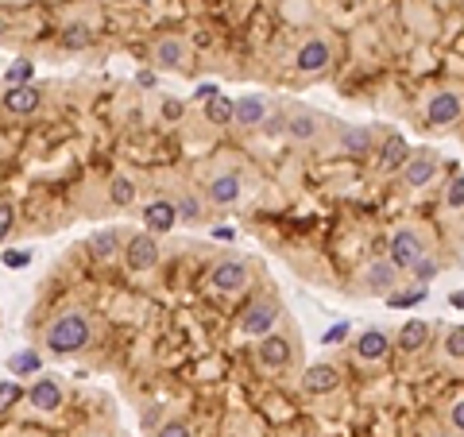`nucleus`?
Masks as SVG:
<instances>
[{
  "instance_id": "1",
  "label": "nucleus",
  "mask_w": 464,
  "mask_h": 437,
  "mask_svg": "<svg viewBox=\"0 0 464 437\" xmlns=\"http://www.w3.org/2000/svg\"><path fill=\"white\" fill-rule=\"evenodd\" d=\"M89 341H93V321L81 310H66L47 325V349L54 356H74V352L89 349Z\"/></svg>"
},
{
  "instance_id": "2",
  "label": "nucleus",
  "mask_w": 464,
  "mask_h": 437,
  "mask_svg": "<svg viewBox=\"0 0 464 437\" xmlns=\"http://www.w3.org/2000/svg\"><path fill=\"white\" fill-rule=\"evenodd\" d=\"M426 255V244H422V236L414 233V228H395L391 244H387V260L395 263L399 271H410L414 263Z\"/></svg>"
},
{
  "instance_id": "3",
  "label": "nucleus",
  "mask_w": 464,
  "mask_h": 437,
  "mask_svg": "<svg viewBox=\"0 0 464 437\" xmlns=\"http://www.w3.org/2000/svg\"><path fill=\"white\" fill-rule=\"evenodd\" d=\"M460 112H464L460 93H453V89H437V93L426 101V124L429 128H449V124H457L460 120Z\"/></svg>"
},
{
  "instance_id": "4",
  "label": "nucleus",
  "mask_w": 464,
  "mask_h": 437,
  "mask_svg": "<svg viewBox=\"0 0 464 437\" xmlns=\"http://www.w3.org/2000/svg\"><path fill=\"white\" fill-rule=\"evenodd\" d=\"M124 263H128L132 271H151L155 263H159V240H155V233H136L124 240Z\"/></svg>"
},
{
  "instance_id": "5",
  "label": "nucleus",
  "mask_w": 464,
  "mask_h": 437,
  "mask_svg": "<svg viewBox=\"0 0 464 437\" xmlns=\"http://www.w3.org/2000/svg\"><path fill=\"white\" fill-rule=\"evenodd\" d=\"M279 321V306L275 302H252L244 313H240V333L248 337H267Z\"/></svg>"
},
{
  "instance_id": "6",
  "label": "nucleus",
  "mask_w": 464,
  "mask_h": 437,
  "mask_svg": "<svg viewBox=\"0 0 464 437\" xmlns=\"http://www.w3.org/2000/svg\"><path fill=\"white\" fill-rule=\"evenodd\" d=\"M329 62H333V51H329L325 39H306L294 54L298 74H321V70H329Z\"/></svg>"
},
{
  "instance_id": "7",
  "label": "nucleus",
  "mask_w": 464,
  "mask_h": 437,
  "mask_svg": "<svg viewBox=\"0 0 464 437\" xmlns=\"http://www.w3.org/2000/svg\"><path fill=\"white\" fill-rule=\"evenodd\" d=\"M209 283H213V291H221V294H240L248 286V267L240 260H225V263L213 267Z\"/></svg>"
},
{
  "instance_id": "8",
  "label": "nucleus",
  "mask_w": 464,
  "mask_h": 437,
  "mask_svg": "<svg viewBox=\"0 0 464 437\" xmlns=\"http://www.w3.org/2000/svg\"><path fill=\"white\" fill-rule=\"evenodd\" d=\"M144 225L147 233H170L178 225V205L167 202V197H155V202L144 205Z\"/></svg>"
},
{
  "instance_id": "9",
  "label": "nucleus",
  "mask_w": 464,
  "mask_h": 437,
  "mask_svg": "<svg viewBox=\"0 0 464 437\" xmlns=\"http://www.w3.org/2000/svg\"><path fill=\"white\" fill-rule=\"evenodd\" d=\"M23 399H28L35 410L51 414V410L62 407V383H58V379H51V375H47V379H35V383L28 387V395H23Z\"/></svg>"
},
{
  "instance_id": "10",
  "label": "nucleus",
  "mask_w": 464,
  "mask_h": 437,
  "mask_svg": "<svg viewBox=\"0 0 464 437\" xmlns=\"http://www.w3.org/2000/svg\"><path fill=\"white\" fill-rule=\"evenodd\" d=\"M43 105V93H39V86H8V93H4V109L8 112H16V117H31V112Z\"/></svg>"
},
{
  "instance_id": "11",
  "label": "nucleus",
  "mask_w": 464,
  "mask_h": 437,
  "mask_svg": "<svg viewBox=\"0 0 464 437\" xmlns=\"http://www.w3.org/2000/svg\"><path fill=\"white\" fill-rule=\"evenodd\" d=\"M434 175H437V159L429 151H418V155H410L406 159V167H402V182L406 186H429L434 182Z\"/></svg>"
},
{
  "instance_id": "12",
  "label": "nucleus",
  "mask_w": 464,
  "mask_h": 437,
  "mask_svg": "<svg viewBox=\"0 0 464 437\" xmlns=\"http://www.w3.org/2000/svg\"><path fill=\"white\" fill-rule=\"evenodd\" d=\"M263 117H267V101H263L260 93H248V97H240V101H232V120H236L240 128H260Z\"/></svg>"
},
{
  "instance_id": "13",
  "label": "nucleus",
  "mask_w": 464,
  "mask_h": 437,
  "mask_svg": "<svg viewBox=\"0 0 464 437\" xmlns=\"http://www.w3.org/2000/svg\"><path fill=\"white\" fill-rule=\"evenodd\" d=\"M387 352H391V341H387L383 329H368V333L356 337V360H364V364H376Z\"/></svg>"
},
{
  "instance_id": "14",
  "label": "nucleus",
  "mask_w": 464,
  "mask_h": 437,
  "mask_svg": "<svg viewBox=\"0 0 464 437\" xmlns=\"http://www.w3.org/2000/svg\"><path fill=\"white\" fill-rule=\"evenodd\" d=\"M337 383H341V372H337L333 364H313V368H306V375H302V387L310 395H329V391H337Z\"/></svg>"
},
{
  "instance_id": "15",
  "label": "nucleus",
  "mask_w": 464,
  "mask_h": 437,
  "mask_svg": "<svg viewBox=\"0 0 464 437\" xmlns=\"http://www.w3.org/2000/svg\"><path fill=\"white\" fill-rule=\"evenodd\" d=\"M410 147H406V139L395 132V136H387V144H383V151H379V170L383 175H395V170H402L406 167V159H410Z\"/></svg>"
},
{
  "instance_id": "16",
  "label": "nucleus",
  "mask_w": 464,
  "mask_h": 437,
  "mask_svg": "<svg viewBox=\"0 0 464 437\" xmlns=\"http://www.w3.org/2000/svg\"><path fill=\"white\" fill-rule=\"evenodd\" d=\"M255 356H260V364H267V368H283L290 360V341L283 333H267L260 341V349H255Z\"/></svg>"
},
{
  "instance_id": "17",
  "label": "nucleus",
  "mask_w": 464,
  "mask_h": 437,
  "mask_svg": "<svg viewBox=\"0 0 464 437\" xmlns=\"http://www.w3.org/2000/svg\"><path fill=\"white\" fill-rule=\"evenodd\" d=\"M368 291L371 294H391L395 291V283H399V267H395L391 260H379V263H371L368 267Z\"/></svg>"
},
{
  "instance_id": "18",
  "label": "nucleus",
  "mask_w": 464,
  "mask_h": 437,
  "mask_svg": "<svg viewBox=\"0 0 464 437\" xmlns=\"http://www.w3.org/2000/svg\"><path fill=\"white\" fill-rule=\"evenodd\" d=\"M205 194H209L213 205H236L240 194H244V186H240V175H217Z\"/></svg>"
},
{
  "instance_id": "19",
  "label": "nucleus",
  "mask_w": 464,
  "mask_h": 437,
  "mask_svg": "<svg viewBox=\"0 0 464 437\" xmlns=\"http://www.w3.org/2000/svg\"><path fill=\"white\" fill-rule=\"evenodd\" d=\"M318 132H321V124H318V117H310V112H294V117H286V136L294 139V144H310Z\"/></svg>"
},
{
  "instance_id": "20",
  "label": "nucleus",
  "mask_w": 464,
  "mask_h": 437,
  "mask_svg": "<svg viewBox=\"0 0 464 437\" xmlns=\"http://www.w3.org/2000/svg\"><path fill=\"white\" fill-rule=\"evenodd\" d=\"M426 337H429L426 321H406V325L399 329V349L402 352H422L426 349Z\"/></svg>"
},
{
  "instance_id": "21",
  "label": "nucleus",
  "mask_w": 464,
  "mask_h": 437,
  "mask_svg": "<svg viewBox=\"0 0 464 437\" xmlns=\"http://www.w3.org/2000/svg\"><path fill=\"white\" fill-rule=\"evenodd\" d=\"M155 62L159 66H186V43L182 39H159L155 43Z\"/></svg>"
},
{
  "instance_id": "22",
  "label": "nucleus",
  "mask_w": 464,
  "mask_h": 437,
  "mask_svg": "<svg viewBox=\"0 0 464 437\" xmlns=\"http://www.w3.org/2000/svg\"><path fill=\"white\" fill-rule=\"evenodd\" d=\"M205 120H209V124H217V128L232 124V97H225V93L209 97V101H205Z\"/></svg>"
},
{
  "instance_id": "23",
  "label": "nucleus",
  "mask_w": 464,
  "mask_h": 437,
  "mask_svg": "<svg viewBox=\"0 0 464 437\" xmlns=\"http://www.w3.org/2000/svg\"><path fill=\"white\" fill-rule=\"evenodd\" d=\"M89 248H93L97 260H112L116 252H120V233L116 228H105V233H93L89 236Z\"/></svg>"
},
{
  "instance_id": "24",
  "label": "nucleus",
  "mask_w": 464,
  "mask_h": 437,
  "mask_svg": "<svg viewBox=\"0 0 464 437\" xmlns=\"http://www.w3.org/2000/svg\"><path fill=\"white\" fill-rule=\"evenodd\" d=\"M341 147L348 155H368L371 151V132L368 128H341Z\"/></svg>"
},
{
  "instance_id": "25",
  "label": "nucleus",
  "mask_w": 464,
  "mask_h": 437,
  "mask_svg": "<svg viewBox=\"0 0 464 437\" xmlns=\"http://www.w3.org/2000/svg\"><path fill=\"white\" fill-rule=\"evenodd\" d=\"M109 202L120 205V209H124V205H132V202H136V182H132L128 175H116L112 186H109Z\"/></svg>"
},
{
  "instance_id": "26",
  "label": "nucleus",
  "mask_w": 464,
  "mask_h": 437,
  "mask_svg": "<svg viewBox=\"0 0 464 437\" xmlns=\"http://www.w3.org/2000/svg\"><path fill=\"white\" fill-rule=\"evenodd\" d=\"M387 298V310H410L418 306V302H426V286H414V291H399V294H383Z\"/></svg>"
},
{
  "instance_id": "27",
  "label": "nucleus",
  "mask_w": 464,
  "mask_h": 437,
  "mask_svg": "<svg viewBox=\"0 0 464 437\" xmlns=\"http://www.w3.org/2000/svg\"><path fill=\"white\" fill-rule=\"evenodd\" d=\"M8 368H12L16 375H35L39 368H43V360H39V352H31V349H23V352H16L12 360H8Z\"/></svg>"
},
{
  "instance_id": "28",
  "label": "nucleus",
  "mask_w": 464,
  "mask_h": 437,
  "mask_svg": "<svg viewBox=\"0 0 464 437\" xmlns=\"http://www.w3.org/2000/svg\"><path fill=\"white\" fill-rule=\"evenodd\" d=\"M31 78H35V62H28V59H20L16 66H8V74H4L8 86H28Z\"/></svg>"
},
{
  "instance_id": "29",
  "label": "nucleus",
  "mask_w": 464,
  "mask_h": 437,
  "mask_svg": "<svg viewBox=\"0 0 464 437\" xmlns=\"http://www.w3.org/2000/svg\"><path fill=\"white\" fill-rule=\"evenodd\" d=\"M62 47H66V51H81V47H89V28L70 23V28L62 31Z\"/></svg>"
},
{
  "instance_id": "30",
  "label": "nucleus",
  "mask_w": 464,
  "mask_h": 437,
  "mask_svg": "<svg viewBox=\"0 0 464 437\" xmlns=\"http://www.w3.org/2000/svg\"><path fill=\"white\" fill-rule=\"evenodd\" d=\"M23 395H28V391H23L20 383H8V379H4V383H0V414H8V410H12Z\"/></svg>"
},
{
  "instance_id": "31",
  "label": "nucleus",
  "mask_w": 464,
  "mask_h": 437,
  "mask_svg": "<svg viewBox=\"0 0 464 437\" xmlns=\"http://www.w3.org/2000/svg\"><path fill=\"white\" fill-rule=\"evenodd\" d=\"M445 356H449V360H464V325H457V329L445 333Z\"/></svg>"
},
{
  "instance_id": "32",
  "label": "nucleus",
  "mask_w": 464,
  "mask_h": 437,
  "mask_svg": "<svg viewBox=\"0 0 464 437\" xmlns=\"http://www.w3.org/2000/svg\"><path fill=\"white\" fill-rule=\"evenodd\" d=\"M445 205H449V209H464V175H457L449 182V190H445Z\"/></svg>"
},
{
  "instance_id": "33",
  "label": "nucleus",
  "mask_w": 464,
  "mask_h": 437,
  "mask_svg": "<svg viewBox=\"0 0 464 437\" xmlns=\"http://www.w3.org/2000/svg\"><path fill=\"white\" fill-rule=\"evenodd\" d=\"M414 279H422V283H426V279H434L437 275V260H429V255H422V260L418 263H414Z\"/></svg>"
},
{
  "instance_id": "34",
  "label": "nucleus",
  "mask_w": 464,
  "mask_h": 437,
  "mask_svg": "<svg viewBox=\"0 0 464 437\" xmlns=\"http://www.w3.org/2000/svg\"><path fill=\"white\" fill-rule=\"evenodd\" d=\"M182 112H186V105L174 101V97H167V101L159 105V117H163V120H182Z\"/></svg>"
},
{
  "instance_id": "35",
  "label": "nucleus",
  "mask_w": 464,
  "mask_h": 437,
  "mask_svg": "<svg viewBox=\"0 0 464 437\" xmlns=\"http://www.w3.org/2000/svg\"><path fill=\"white\" fill-rule=\"evenodd\" d=\"M174 205H178V221H197V202H194V197H178V202H174Z\"/></svg>"
},
{
  "instance_id": "36",
  "label": "nucleus",
  "mask_w": 464,
  "mask_h": 437,
  "mask_svg": "<svg viewBox=\"0 0 464 437\" xmlns=\"http://www.w3.org/2000/svg\"><path fill=\"white\" fill-rule=\"evenodd\" d=\"M0 260H4V267H28V263H31V252H16V248H8L4 255H0Z\"/></svg>"
},
{
  "instance_id": "37",
  "label": "nucleus",
  "mask_w": 464,
  "mask_h": 437,
  "mask_svg": "<svg viewBox=\"0 0 464 437\" xmlns=\"http://www.w3.org/2000/svg\"><path fill=\"white\" fill-rule=\"evenodd\" d=\"M344 337H348V321H337L333 329H325V337H321V341H325V344H341Z\"/></svg>"
},
{
  "instance_id": "38",
  "label": "nucleus",
  "mask_w": 464,
  "mask_h": 437,
  "mask_svg": "<svg viewBox=\"0 0 464 437\" xmlns=\"http://www.w3.org/2000/svg\"><path fill=\"white\" fill-rule=\"evenodd\" d=\"M155 437H194V433H190V426H182V422H167Z\"/></svg>"
},
{
  "instance_id": "39",
  "label": "nucleus",
  "mask_w": 464,
  "mask_h": 437,
  "mask_svg": "<svg viewBox=\"0 0 464 437\" xmlns=\"http://www.w3.org/2000/svg\"><path fill=\"white\" fill-rule=\"evenodd\" d=\"M12 221H16L12 205H4V202H0V240L8 236V228H12Z\"/></svg>"
},
{
  "instance_id": "40",
  "label": "nucleus",
  "mask_w": 464,
  "mask_h": 437,
  "mask_svg": "<svg viewBox=\"0 0 464 437\" xmlns=\"http://www.w3.org/2000/svg\"><path fill=\"white\" fill-rule=\"evenodd\" d=\"M449 422H453V430H460L464 433V399L453 402V410H449Z\"/></svg>"
},
{
  "instance_id": "41",
  "label": "nucleus",
  "mask_w": 464,
  "mask_h": 437,
  "mask_svg": "<svg viewBox=\"0 0 464 437\" xmlns=\"http://www.w3.org/2000/svg\"><path fill=\"white\" fill-rule=\"evenodd\" d=\"M217 93H221V89L213 86V81H202V86L194 89V97H197V101H209V97H217Z\"/></svg>"
},
{
  "instance_id": "42",
  "label": "nucleus",
  "mask_w": 464,
  "mask_h": 437,
  "mask_svg": "<svg viewBox=\"0 0 464 437\" xmlns=\"http://www.w3.org/2000/svg\"><path fill=\"white\" fill-rule=\"evenodd\" d=\"M449 306H457V310H464V291H457V294H453V298H449Z\"/></svg>"
},
{
  "instance_id": "43",
  "label": "nucleus",
  "mask_w": 464,
  "mask_h": 437,
  "mask_svg": "<svg viewBox=\"0 0 464 437\" xmlns=\"http://www.w3.org/2000/svg\"><path fill=\"white\" fill-rule=\"evenodd\" d=\"M0 35H4V28H0Z\"/></svg>"
},
{
  "instance_id": "44",
  "label": "nucleus",
  "mask_w": 464,
  "mask_h": 437,
  "mask_svg": "<svg viewBox=\"0 0 464 437\" xmlns=\"http://www.w3.org/2000/svg\"><path fill=\"white\" fill-rule=\"evenodd\" d=\"M414 437H422V433H414Z\"/></svg>"
},
{
  "instance_id": "45",
  "label": "nucleus",
  "mask_w": 464,
  "mask_h": 437,
  "mask_svg": "<svg viewBox=\"0 0 464 437\" xmlns=\"http://www.w3.org/2000/svg\"><path fill=\"white\" fill-rule=\"evenodd\" d=\"M93 437H101V433H93Z\"/></svg>"
},
{
  "instance_id": "46",
  "label": "nucleus",
  "mask_w": 464,
  "mask_h": 437,
  "mask_svg": "<svg viewBox=\"0 0 464 437\" xmlns=\"http://www.w3.org/2000/svg\"><path fill=\"white\" fill-rule=\"evenodd\" d=\"M445 437H449V433H445Z\"/></svg>"
}]
</instances>
